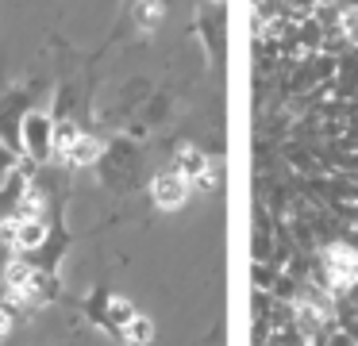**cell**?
<instances>
[{"label":"cell","mask_w":358,"mask_h":346,"mask_svg":"<svg viewBox=\"0 0 358 346\" xmlns=\"http://www.w3.org/2000/svg\"><path fill=\"white\" fill-rule=\"evenodd\" d=\"M101 169V185L112 192H131L143 185V143L131 135H120L104 146V158L96 161Z\"/></svg>","instance_id":"2"},{"label":"cell","mask_w":358,"mask_h":346,"mask_svg":"<svg viewBox=\"0 0 358 346\" xmlns=\"http://www.w3.org/2000/svg\"><path fill=\"white\" fill-rule=\"evenodd\" d=\"M0 238H4V246H8L12 254L31 258V254H39L43 246H47L50 223L43 219V215H16V212H8L4 219H0Z\"/></svg>","instance_id":"5"},{"label":"cell","mask_w":358,"mask_h":346,"mask_svg":"<svg viewBox=\"0 0 358 346\" xmlns=\"http://www.w3.org/2000/svg\"><path fill=\"white\" fill-rule=\"evenodd\" d=\"M104 146L96 135L81 131L73 120H58L55 127V161L66 169H85V166H96L104 158Z\"/></svg>","instance_id":"3"},{"label":"cell","mask_w":358,"mask_h":346,"mask_svg":"<svg viewBox=\"0 0 358 346\" xmlns=\"http://www.w3.org/2000/svg\"><path fill=\"white\" fill-rule=\"evenodd\" d=\"M204 4H224V0H204Z\"/></svg>","instance_id":"16"},{"label":"cell","mask_w":358,"mask_h":346,"mask_svg":"<svg viewBox=\"0 0 358 346\" xmlns=\"http://www.w3.org/2000/svg\"><path fill=\"white\" fill-rule=\"evenodd\" d=\"M24 189H27V177L24 173H16L8 185H0V212H12V208L20 204V196H24Z\"/></svg>","instance_id":"12"},{"label":"cell","mask_w":358,"mask_h":346,"mask_svg":"<svg viewBox=\"0 0 358 346\" xmlns=\"http://www.w3.org/2000/svg\"><path fill=\"white\" fill-rule=\"evenodd\" d=\"M0 289H4V296H8L20 312H27V308L50 304V300L58 296V277L50 273V269L35 266L24 254H12V258L4 261V269H0Z\"/></svg>","instance_id":"1"},{"label":"cell","mask_w":358,"mask_h":346,"mask_svg":"<svg viewBox=\"0 0 358 346\" xmlns=\"http://www.w3.org/2000/svg\"><path fill=\"white\" fill-rule=\"evenodd\" d=\"M339 31L347 35V43L358 46V8H343L339 12Z\"/></svg>","instance_id":"14"},{"label":"cell","mask_w":358,"mask_h":346,"mask_svg":"<svg viewBox=\"0 0 358 346\" xmlns=\"http://www.w3.org/2000/svg\"><path fill=\"white\" fill-rule=\"evenodd\" d=\"M320 269H324V284L331 292H350L358 284V246L327 243L320 254Z\"/></svg>","instance_id":"6"},{"label":"cell","mask_w":358,"mask_h":346,"mask_svg":"<svg viewBox=\"0 0 358 346\" xmlns=\"http://www.w3.org/2000/svg\"><path fill=\"white\" fill-rule=\"evenodd\" d=\"M55 115L43 112V108H31L20 123V154H27L35 166H50L55 161Z\"/></svg>","instance_id":"4"},{"label":"cell","mask_w":358,"mask_h":346,"mask_svg":"<svg viewBox=\"0 0 358 346\" xmlns=\"http://www.w3.org/2000/svg\"><path fill=\"white\" fill-rule=\"evenodd\" d=\"M193 192L196 189L173 166L170 169H158V173L150 177V200H155L158 212H181V208L189 204V196H193Z\"/></svg>","instance_id":"8"},{"label":"cell","mask_w":358,"mask_h":346,"mask_svg":"<svg viewBox=\"0 0 358 346\" xmlns=\"http://www.w3.org/2000/svg\"><path fill=\"white\" fill-rule=\"evenodd\" d=\"M347 166H350V169H358V154H355V158H347Z\"/></svg>","instance_id":"15"},{"label":"cell","mask_w":358,"mask_h":346,"mask_svg":"<svg viewBox=\"0 0 358 346\" xmlns=\"http://www.w3.org/2000/svg\"><path fill=\"white\" fill-rule=\"evenodd\" d=\"M150 338H155V323H150L143 312H135L131 319L124 323V331H120V343L124 346H147Z\"/></svg>","instance_id":"11"},{"label":"cell","mask_w":358,"mask_h":346,"mask_svg":"<svg viewBox=\"0 0 358 346\" xmlns=\"http://www.w3.org/2000/svg\"><path fill=\"white\" fill-rule=\"evenodd\" d=\"M173 169H178L181 177H185L193 189H212V181H216V173H212V161L208 154L201 150V146H181L178 154H173Z\"/></svg>","instance_id":"10"},{"label":"cell","mask_w":358,"mask_h":346,"mask_svg":"<svg viewBox=\"0 0 358 346\" xmlns=\"http://www.w3.org/2000/svg\"><path fill=\"white\" fill-rule=\"evenodd\" d=\"M173 0H127L124 4V27L131 31L135 38H147L155 35L158 27L166 23Z\"/></svg>","instance_id":"9"},{"label":"cell","mask_w":358,"mask_h":346,"mask_svg":"<svg viewBox=\"0 0 358 346\" xmlns=\"http://www.w3.org/2000/svg\"><path fill=\"white\" fill-rule=\"evenodd\" d=\"M135 312H139V308H135L127 296H116V292H104V289H96L93 296L85 300V315H89V319H93L101 331H108V335H116V338H120L124 323L131 319Z\"/></svg>","instance_id":"7"},{"label":"cell","mask_w":358,"mask_h":346,"mask_svg":"<svg viewBox=\"0 0 358 346\" xmlns=\"http://www.w3.org/2000/svg\"><path fill=\"white\" fill-rule=\"evenodd\" d=\"M16 173H20V154L0 143V185H8Z\"/></svg>","instance_id":"13"}]
</instances>
